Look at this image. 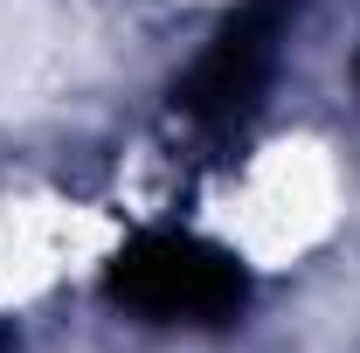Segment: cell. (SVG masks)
I'll return each mask as SVG.
<instances>
[{"label":"cell","instance_id":"obj_3","mask_svg":"<svg viewBox=\"0 0 360 353\" xmlns=\"http://www.w3.org/2000/svg\"><path fill=\"white\" fill-rule=\"evenodd\" d=\"M180 7H215V0H180Z\"/></svg>","mask_w":360,"mask_h":353},{"label":"cell","instance_id":"obj_2","mask_svg":"<svg viewBox=\"0 0 360 353\" xmlns=\"http://www.w3.org/2000/svg\"><path fill=\"white\" fill-rule=\"evenodd\" d=\"M125 243L111 208L77 201V194H0V312H28L77 284Z\"/></svg>","mask_w":360,"mask_h":353},{"label":"cell","instance_id":"obj_1","mask_svg":"<svg viewBox=\"0 0 360 353\" xmlns=\"http://www.w3.org/2000/svg\"><path fill=\"white\" fill-rule=\"evenodd\" d=\"M347 201L354 187H347V160L333 139L270 132L215 180V194L201 201V229L229 264L284 277L333 250V236L347 229Z\"/></svg>","mask_w":360,"mask_h":353}]
</instances>
